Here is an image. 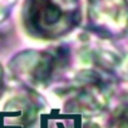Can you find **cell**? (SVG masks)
I'll return each instance as SVG.
<instances>
[{"mask_svg":"<svg viewBox=\"0 0 128 128\" xmlns=\"http://www.w3.org/2000/svg\"><path fill=\"white\" fill-rule=\"evenodd\" d=\"M14 2H15V0H0V10H2V9H6V8H9Z\"/></svg>","mask_w":128,"mask_h":128,"instance_id":"8992f818","label":"cell"},{"mask_svg":"<svg viewBox=\"0 0 128 128\" xmlns=\"http://www.w3.org/2000/svg\"><path fill=\"white\" fill-rule=\"evenodd\" d=\"M77 94L73 97L69 108L76 112H99L107 103L110 90V79L94 70H86L77 77Z\"/></svg>","mask_w":128,"mask_h":128,"instance_id":"7a4b0ae2","label":"cell"},{"mask_svg":"<svg viewBox=\"0 0 128 128\" xmlns=\"http://www.w3.org/2000/svg\"><path fill=\"white\" fill-rule=\"evenodd\" d=\"M24 24L34 36L56 39L68 34L80 20L79 0H26Z\"/></svg>","mask_w":128,"mask_h":128,"instance_id":"6da1fadb","label":"cell"},{"mask_svg":"<svg viewBox=\"0 0 128 128\" xmlns=\"http://www.w3.org/2000/svg\"><path fill=\"white\" fill-rule=\"evenodd\" d=\"M89 12L96 25L109 32L128 25V0H90Z\"/></svg>","mask_w":128,"mask_h":128,"instance_id":"277c9868","label":"cell"},{"mask_svg":"<svg viewBox=\"0 0 128 128\" xmlns=\"http://www.w3.org/2000/svg\"><path fill=\"white\" fill-rule=\"evenodd\" d=\"M28 80L33 86H46L64 70L69 60V50L56 48L46 52H33L26 54Z\"/></svg>","mask_w":128,"mask_h":128,"instance_id":"3957f363","label":"cell"},{"mask_svg":"<svg viewBox=\"0 0 128 128\" xmlns=\"http://www.w3.org/2000/svg\"><path fill=\"white\" fill-rule=\"evenodd\" d=\"M108 128H128V104L116 109L109 119Z\"/></svg>","mask_w":128,"mask_h":128,"instance_id":"5b68a950","label":"cell"}]
</instances>
